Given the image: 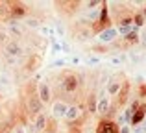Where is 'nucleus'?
I'll use <instances>...</instances> for the list:
<instances>
[{
  "label": "nucleus",
  "instance_id": "dca6fc26",
  "mask_svg": "<svg viewBox=\"0 0 146 133\" xmlns=\"http://www.w3.org/2000/svg\"><path fill=\"white\" fill-rule=\"evenodd\" d=\"M96 100H98V96L94 93H91L89 98H87V111H89V115L96 113Z\"/></svg>",
  "mask_w": 146,
  "mask_h": 133
},
{
  "label": "nucleus",
  "instance_id": "1a4fd4ad",
  "mask_svg": "<svg viewBox=\"0 0 146 133\" xmlns=\"http://www.w3.org/2000/svg\"><path fill=\"white\" fill-rule=\"evenodd\" d=\"M122 76H111L109 78V81H107V87H106V94H109V98H115L118 94V91H120V87H122Z\"/></svg>",
  "mask_w": 146,
  "mask_h": 133
},
{
  "label": "nucleus",
  "instance_id": "f03ea898",
  "mask_svg": "<svg viewBox=\"0 0 146 133\" xmlns=\"http://www.w3.org/2000/svg\"><path fill=\"white\" fill-rule=\"evenodd\" d=\"M80 76L78 74H74V72H68V70H65L63 74H61V78H59V85H61V91L63 93H67V94H74L76 91L80 89Z\"/></svg>",
  "mask_w": 146,
  "mask_h": 133
},
{
  "label": "nucleus",
  "instance_id": "f257e3e1",
  "mask_svg": "<svg viewBox=\"0 0 146 133\" xmlns=\"http://www.w3.org/2000/svg\"><path fill=\"white\" fill-rule=\"evenodd\" d=\"M43 107L44 105L41 104V100L37 98L35 91H33V83L30 81L24 89V111L28 113V115L35 116V115H39V113H43Z\"/></svg>",
  "mask_w": 146,
  "mask_h": 133
},
{
  "label": "nucleus",
  "instance_id": "39448f33",
  "mask_svg": "<svg viewBox=\"0 0 146 133\" xmlns=\"http://www.w3.org/2000/svg\"><path fill=\"white\" fill-rule=\"evenodd\" d=\"M24 52L26 50H24V46L21 44V41H19V39H9L6 44H4V56L15 59V61H17L19 58H22Z\"/></svg>",
  "mask_w": 146,
  "mask_h": 133
},
{
  "label": "nucleus",
  "instance_id": "393cba45",
  "mask_svg": "<svg viewBox=\"0 0 146 133\" xmlns=\"http://www.w3.org/2000/svg\"><path fill=\"white\" fill-rule=\"evenodd\" d=\"M137 96L146 98V83H141V87H139V94H137Z\"/></svg>",
  "mask_w": 146,
  "mask_h": 133
},
{
  "label": "nucleus",
  "instance_id": "c85d7f7f",
  "mask_svg": "<svg viewBox=\"0 0 146 133\" xmlns=\"http://www.w3.org/2000/svg\"><path fill=\"white\" fill-rule=\"evenodd\" d=\"M111 63H113V65H120V63H122V58H113V59H111Z\"/></svg>",
  "mask_w": 146,
  "mask_h": 133
},
{
  "label": "nucleus",
  "instance_id": "6e6552de",
  "mask_svg": "<svg viewBox=\"0 0 146 133\" xmlns=\"http://www.w3.org/2000/svg\"><path fill=\"white\" fill-rule=\"evenodd\" d=\"M94 133H118V126L113 118H102L98 122Z\"/></svg>",
  "mask_w": 146,
  "mask_h": 133
},
{
  "label": "nucleus",
  "instance_id": "423d86ee",
  "mask_svg": "<svg viewBox=\"0 0 146 133\" xmlns=\"http://www.w3.org/2000/svg\"><path fill=\"white\" fill-rule=\"evenodd\" d=\"M35 94H37V98L41 100V104H50L52 102V87H50V83L48 81H39L35 85Z\"/></svg>",
  "mask_w": 146,
  "mask_h": 133
},
{
  "label": "nucleus",
  "instance_id": "5701e85b",
  "mask_svg": "<svg viewBox=\"0 0 146 133\" xmlns=\"http://www.w3.org/2000/svg\"><path fill=\"white\" fill-rule=\"evenodd\" d=\"M83 6H87V9H96L98 6H102V2L100 0H91V2H85Z\"/></svg>",
  "mask_w": 146,
  "mask_h": 133
},
{
  "label": "nucleus",
  "instance_id": "7ed1b4c3",
  "mask_svg": "<svg viewBox=\"0 0 146 133\" xmlns=\"http://www.w3.org/2000/svg\"><path fill=\"white\" fill-rule=\"evenodd\" d=\"M107 6H109L107 2H102V9H100V15H98L96 22L91 24V30H93L96 35L100 32H104V30L111 28V17H109V7H107Z\"/></svg>",
  "mask_w": 146,
  "mask_h": 133
},
{
  "label": "nucleus",
  "instance_id": "b1692460",
  "mask_svg": "<svg viewBox=\"0 0 146 133\" xmlns=\"http://www.w3.org/2000/svg\"><path fill=\"white\" fill-rule=\"evenodd\" d=\"M118 133H131V126H129V124L120 126V128H118Z\"/></svg>",
  "mask_w": 146,
  "mask_h": 133
},
{
  "label": "nucleus",
  "instance_id": "4468645a",
  "mask_svg": "<svg viewBox=\"0 0 146 133\" xmlns=\"http://www.w3.org/2000/svg\"><path fill=\"white\" fill-rule=\"evenodd\" d=\"M7 35H11V37H22L24 35V28H22L21 22H17V21L7 22Z\"/></svg>",
  "mask_w": 146,
  "mask_h": 133
},
{
  "label": "nucleus",
  "instance_id": "6ab92c4d",
  "mask_svg": "<svg viewBox=\"0 0 146 133\" xmlns=\"http://www.w3.org/2000/svg\"><path fill=\"white\" fill-rule=\"evenodd\" d=\"M37 65H41V58H39V56H32V58H30V61H28V65H26V70H28V72H33L37 68Z\"/></svg>",
  "mask_w": 146,
  "mask_h": 133
},
{
  "label": "nucleus",
  "instance_id": "4be33fe9",
  "mask_svg": "<svg viewBox=\"0 0 146 133\" xmlns=\"http://www.w3.org/2000/svg\"><path fill=\"white\" fill-rule=\"evenodd\" d=\"M139 107H141V102H139V100H133V102H129V105H128V111L133 115V113H135Z\"/></svg>",
  "mask_w": 146,
  "mask_h": 133
},
{
  "label": "nucleus",
  "instance_id": "bb28decb",
  "mask_svg": "<svg viewBox=\"0 0 146 133\" xmlns=\"http://www.w3.org/2000/svg\"><path fill=\"white\" fill-rule=\"evenodd\" d=\"M52 50H54V54H57V52H61V44H57V43H54V46H52Z\"/></svg>",
  "mask_w": 146,
  "mask_h": 133
},
{
  "label": "nucleus",
  "instance_id": "aec40b11",
  "mask_svg": "<svg viewBox=\"0 0 146 133\" xmlns=\"http://www.w3.org/2000/svg\"><path fill=\"white\" fill-rule=\"evenodd\" d=\"M144 22H146V19L143 17V13H141V11L133 13V26H135V28H141V26H144Z\"/></svg>",
  "mask_w": 146,
  "mask_h": 133
},
{
  "label": "nucleus",
  "instance_id": "7c9ffc66",
  "mask_svg": "<svg viewBox=\"0 0 146 133\" xmlns=\"http://www.w3.org/2000/svg\"><path fill=\"white\" fill-rule=\"evenodd\" d=\"M141 13H143V17L146 19V7H144V9H141Z\"/></svg>",
  "mask_w": 146,
  "mask_h": 133
},
{
  "label": "nucleus",
  "instance_id": "f8f14e48",
  "mask_svg": "<svg viewBox=\"0 0 146 133\" xmlns=\"http://www.w3.org/2000/svg\"><path fill=\"white\" fill-rule=\"evenodd\" d=\"M82 113H83L82 105L72 104V105H68L67 113H65V120H67V122H70V124H74V122H78V118L82 116Z\"/></svg>",
  "mask_w": 146,
  "mask_h": 133
},
{
  "label": "nucleus",
  "instance_id": "f3484780",
  "mask_svg": "<svg viewBox=\"0 0 146 133\" xmlns=\"http://www.w3.org/2000/svg\"><path fill=\"white\" fill-rule=\"evenodd\" d=\"M124 39V43H126V46H131V44H139L141 41H139V33L137 32H129L126 37H122Z\"/></svg>",
  "mask_w": 146,
  "mask_h": 133
},
{
  "label": "nucleus",
  "instance_id": "cd10ccee",
  "mask_svg": "<svg viewBox=\"0 0 146 133\" xmlns=\"http://www.w3.org/2000/svg\"><path fill=\"white\" fill-rule=\"evenodd\" d=\"M65 65V59H59V61H54L52 67H63Z\"/></svg>",
  "mask_w": 146,
  "mask_h": 133
},
{
  "label": "nucleus",
  "instance_id": "0eeeda50",
  "mask_svg": "<svg viewBox=\"0 0 146 133\" xmlns=\"http://www.w3.org/2000/svg\"><path fill=\"white\" fill-rule=\"evenodd\" d=\"M109 107H111V98L106 96V91H100L98 100H96V113L102 115V118H104L109 113Z\"/></svg>",
  "mask_w": 146,
  "mask_h": 133
},
{
  "label": "nucleus",
  "instance_id": "a878e982",
  "mask_svg": "<svg viewBox=\"0 0 146 133\" xmlns=\"http://www.w3.org/2000/svg\"><path fill=\"white\" fill-rule=\"evenodd\" d=\"M100 63V58H87V65H98Z\"/></svg>",
  "mask_w": 146,
  "mask_h": 133
},
{
  "label": "nucleus",
  "instance_id": "20e7f679",
  "mask_svg": "<svg viewBox=\"0 0 146 133\" xmlns=\"http://www.w3.org/2000/svg\"><path fill=\"white\" fill-rule=\"evenodd\" d=\"M7 17H9V21H17V22L21 19H26L28 17V6L24 2H7Z\"/></svg>",
  "mask_w": 146,
  "mask_h": 133
},
{
  "label": "nucleus",
  "instance_id": "c756f323",
  "mask_svg": "<svg viewBox=\"0 0 146 133\" xmlns=\"http://www.w3.org/2000/svg\"><path fill=\"white\" fill-rule=\"evenodd\" d=\"M139 41H141V43H144V44H146V30L143 32V35H139Z\"/></svg>",
  "mask_w": 146,
  "mask_h": 133
},
{
  "label": "nucleus",
  "instance_id": "2eb2a0df",
  "mask_svg": "<svg viewBox=\"0 0 146 133\" xmlns=\"http://www.w3.org/2000/svg\"><path fill=\"white\" fill-rule=\"evenodd\" d=\"M144 118H146V104H141V107L137 109L131 115V118H129V126H137V124H141Z\"/></svg>",
  "mask_w": 146,
  "mask_h": 133
},
{
  "label": "nucleus",
  "instance_id": "a211bd4d",
  "mask_svg": "<svg viewBox=\"0 0 146 133\" xmlns=\"http://www.w3.org/2000/svg\"><path fill=\"white\" fill-rule=\"evenodd\" d=\"M24 26L26 28H32V30H37V28H41V21L35 19V17H26L24 19Z\"/></svg>",
  "mask_w": 146,
  "mask_h": 133
},
{
  "label": "nucleus",
  "instance_id": "9d476101",
  "mask_svg": "<svg viewBox=\"0 0 146 133\" xmlns=\"http://www.w3.org/2000/svg\"><path fill=\"white\" fill-rule=\"evenodd\" d=\"M32 124H33V128H35V131H37V133H44V131H48V130H50V126H48L50 120H48V116L44 115V113H39V115L33 116Z\"/></svg>",
  "mask_w": 146,
  "mask_h": 133
},
{
  "label": "nucleus",
  "instance_id": "9b49d317",
  "mask_svg": "<svg viewBox=\"0 0 146 133\" xmlns=\"http://www.w3.org/2000/svg\"><path fill=\"white\" fill-rule=\"evenodd\" d=\"M67 109H68V104L65 100H54L52 102V116L56 120H59V118H65V113H67Z\"/></svg>",
  "mask_w": 146,
  "mask_h": 133
},
{
  "label": "nucleus",
  "instance_id": "412c9836",
  "mask_svg": "<svg viewBox=\"0 0 146 133\" xmlns=\"http://www.w3.org/2000/svg\"><path fill=\"white\" fill-rule=\"evenodd\" d=\"M41 33H43V35H46V37H50V39H54V30L50 28V26H41Z\"/></svg>",
  "mask_w": 146,
  "mask_h": 133
},
{
  "label": "nucleus",
  "instance_id": "ddd939ff",
  "mask_svg": "<svg viewBox=\"0 0 146 133\" xmlns=\"http://www.w3.org/2000/svg\"><path fill=\"white\" fill-rule=\"evenodd\" d=\"M117 37H118V33H117V28H113V26L98 33V41H100L102 44H109V43H113V41L117 39Z\"/></svg>",
  "mask_w": 146,
  "mask_h": 133
}]
</instances>
